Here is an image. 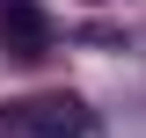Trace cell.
<instances>
[{
  "label": "cell",
  "mask_w": 146,
  "mask_h": 138,
  "mask_svg": "<svg viewBox=\"0 0 146 138\" xmlns=\"http://www.w3.org/2000/svg\"><path fill=\"white\" fill-rule=\"evenodd\" d=\"M0 44H7V58L36 66V58H51L58 29H51V15H44L36 0H0Z\"/></svg>",
  "instance_id": "cell-1"
},
{
  "label": "cell",
  "mask_w": 146,
  "mask_h": 138,
  "mask_svg": "<svg viewBox=\"0 0 146 138\" xmlns=\"http://www.w3.org/2000/svg\"><path fill=\"white\" fill-rule=\"evenodd\" d=\"M22 138H88V102L80 95H36L22 109Z\"/></svg>",
  "instance_id": "cell-2"
}]
</instances>
